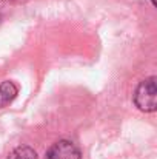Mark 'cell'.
I'll use <instances>...</instances> for the list:
<instances>
[{
  "label": "cell",
  "mask_w": 157,
  "mask_h": 159,
  "mask_svg": "<svg viewBox=\"0 0 157 159\" xmlns=\"http://www.w3.org/2000/svg\"><path fill=\"white\" fill-rule=\"evenodd\" d=\"M134 104L145 113H153L157 108V87L156 77L151 76L139 84L134 93Z\"/></svg>",
  "instance_id": "obj_1"
},
{
  "label": "cell",
  "mask_w": 157,
  "mask_h": 159,
  "mask_svg": "<svg viewBox=\"0 0 157 159\" xmlns=\"http://www.w3.org/2000/svg\"><path fill=\"white\" fill-rule=\"evenodd\" d=\"M80 150L79 147L66 139L57 141L55 144H52L50 150L46 152L45 159H80Z\"/></svg>",
  "instance_id": "obj_2"
},
{
  "label": "cell",
  "mask_w": 157,
  "mask_h": 159,
  "mask_svg": "<svg viewBox=\"0 0 157 159\" xmlns=\"http://www.w3.org/2000/svg\"><path fill=\"white\" fill-rule=\"evenodd\" d=\"M19 93V88L14 82L11 80H5L0 84V108H5L6 105H9L15 96Z\"/></svg>",
  "instance_id": "obj_3"
},
{
  "label": "cell",
  "mask_w": 157,
  "mask_h": 159,
  "mask_svg": "<svg viewBox=\"0 0 157 159\" xmlns=\"http://www.w3.org/2000/svg\"><path fill=\"white\" fill-rule=\"evenodd\" d=\"M8 159H37V153L31 147H17L9 153Z\"/></svg>",
  "instance_id": "obj_4"
},
{
  "label": "cell",
  "mask_w": 157,
  "mask_h": 159,
  "mask_svg": "<svg viewBox=\"0 0 157 159\" xmlns=\"http://www.w3.org/2000/svg\"><path fill=\"white\" fill-rule=\"evenodd\" d=\"M151 3H153V5H154V6H156V0H151Z\"/></svg>",
  "instance_id": "obj_5"
}]
</instances>
